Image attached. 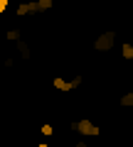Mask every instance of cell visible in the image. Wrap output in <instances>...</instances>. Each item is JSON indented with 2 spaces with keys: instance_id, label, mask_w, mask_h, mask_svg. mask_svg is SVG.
Masks as SVG:
<instances>
[{
  "instance_id": "cell-1",
  "label": "cell",
  "mask_w": 133,
  "mask_h": 147,
  "mask_svg": "<svg viewBox=\"0 0 133 147\" xmlns=\"http://www.w3.org/2000/svg\"><path fill=\"white\" fill-rule=\"evenodd\" d=\"M69 127L76 132V135H84V137H96L99 132H101L91 120H86V118H81V120H72V123H69Z\"/></svg>"
},
{
  "instance_id": "cell-2",
  "label": "cell",
  "mask_w": 133,
  "mask_h": 147,
  "mask_svg": "<svg viewBox=\"0 0 133 147\" xmlns=\"http://www.w3.org/2000/svg\"><path fill=\"white\" fill-rule=\"evenodd\" d=\"M113 42H116V32H113V30H106L104 34L96 37L94 49H96V52H101V54H108V52H111V47H113Z\"/></svg>"
},
{
  "instance_id": "cell-3",
  "label": "cell",
  "mask_w": 133,
  "mask_h": 147,
  "mask_svg": "<svg viewBox=\"0 0 133 147\" xmlns=\"http://www.w3.org/2000/svg\"><path fill=\"white\" fill-rule=\"evenodd\" d=\"M15 12H17L20 17H27V15H37V12H42V7H40L37 0H35V3H20Z\"/></svg>"
},
{
  "instance_id": "cell-4",
  "label": "cell",
  "mask_w": 133,
  "mask_h": 147,
  "mask_svg": "<svg viewBox=\"0 0 133 147\" xmlns=\"http://www.w3.org/2000/svg\"><path fill=\"white\" fill-rule=\"evenodd\" d=\"M52 86H54L57 91H62V93H67V91H72V88H74V81H67V79H62V76H54Z\"/></svg>"
},
{
  "instance_id": "cell-5",
  "label": "cell",
  "mask_w": 133,
  "mask_h": 147,
  "mask_svg": "<svg viewBox=\"0 0 133 147\" xmlns=\"http://www.w3.org/2000/svg\"><path fill=\"white\" fill-rule=\"evenodd\" d=\"M17 52H20V57H22V59H30V57H32L30 44H27L25 39H20V42H17Z\"/></svg>"
},
{
  "instance_id": "cell-6",
  "label": "cell",
  "mask_w": 133,
  "mask_h": 147,
  "mask_svg": "<svg viewBox=\"0 0 133 147\" xmlns=\"http://www.w3.org/2000/svg\"><path fill=\"white\" fill-rule=\"evenodd\" d=\"M118 103H121L123 108H133V91H128V93H123L121 98H118Z\"/></svg>"
},
{
  "instance_id": "cell-7",
  "label": "cell",
  "mask_w": 133,
  "mask_h": 147,
  "mask_svg": "<svg viewBox=\"0 0 133 147\" xmlns=\"http://www.w3.org/2000/svg\"><path fill=\"white\" fill-rule=\"evenodd\" d=\"M5 37H8V42H20V39H22L20 30H8V32H5Z\"/></svg>"
},
{
  "instance_id": "cell-8",
  "label": "cell",
  "mask_w": 133,
  "mask_h": 147,
  "mask_svg": "<svg viewBox=\"0 0 133 147\" xmlns=\"http://www.w3.org/2000/svg\"><path fill=\"white\" fill-rule=\"evenodd\" d=\"M121 54H123V59H133V44H123L121 47Z\"/></svg>"
},
{
  "instance_id": "cell-9",
  "label": "cell",
  "mask_w": 133,
  "mask_h": 147,
  "mask_svg": "<svg viewBox=\"0 0 133 147\" xmlns=\"http://www.w3.org/2000/svg\"><path fill=\"white\" fill-rule=\"evenodd\" d=\"M37 3H40V7H42V12L52 10V5H54V0H37Z\"/></svg>"
},
{
  "instance_id": "cell-10",
  "label": "cell",
  "mask_w": 133,
  "mask_h": 147,
  "mask_svg": "<svg viewBox=\"0 0 133 147\" xmlns=\"http://www.w3.org/2000/svg\"><path fill=\"white\" fill-rule=\"evenodd\" d=\"M40 130H42V135H52V132H54V127L49 125V123H44V125L40 127Z\"/></svg>"
},
{
  "instance_id": "cell-11",
  "label": "cell",
  "mask_w": 133,
  "mask_h": 147,
  "mask_svg": "<svg viewBox=\"0 0 133 147\" xmlns=\"http://www.w3.org/2000/svg\"><path fill=\"white\" fill-rule=\"evenodd\" d=\"M8 3H10V0H0V12H5V10H8Z\"/></svg>"
}]
</instances>
